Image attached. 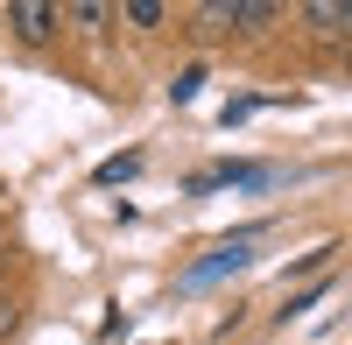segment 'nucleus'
<instances>
[{
  "label": "nucleus",
  "mask_w": 352,
  "mask_h": 345,
  "mask_svg": "<svg viewBox=\"0 0 352 345\" xmlns=\"http://www.w3.org/2000/svg\"><path fill=\"white\" fill-rule=\"evenodd\" d=\"M197 21L212 28V36H261V28L275 21V8H261V0H204Z\"/></svg>",
  "instance_id": "1"
},
{
  "label": "nucleus",
  "mask_w": 352,
  "mask_h": 345,
  "mask_svg": "<svg viewBox=\"0 0 352 345\" xmlns=\"http://www.w3.org/2000/svg\"><path fill=\"white\" fill-rule=\"evenodd\" d=\"M0 21H8V36H14L21 49H43L56 28H64V8H50V0H8V14H0Z\"/></svg>",
  "instance_id": "2"
},
{
  "label": "nucleus",
  "mask_w": 352,
  "mask_h": 345,
  "mask_svg": "<svg viewBox=\"0 0 352 345\" xmlns=\"http://www.w3.org/2000/svg\"><path fill=\"white\" fill-rule=\"evenodd\" d=\"M113 21H127L134 36H155V28L169 21V8H162V0H127V8H113Z\"/></svg>",
  "instance_id": "3"
},
{
  "label": "nucleus",
  "mask_w": 352,
  "mask_h": 345,
  "mask_svg": "<svg viewBox=\"0 0 352 345\" xmlns=\"http://www.w3.org/2000/svg\"><path fill=\"white\" fill-rule=\"evenodd\" d=\"M303 21H317L324 36H352V0H310Z\"/></svg>",
  "instance_id": "4"
},
{
  "label": "nucleus",
  "mask_w": 352,
  "mask_h": 345,
  "mask_svg": "<svg viewBox=\"0 0 352 345\" xmlns=\"http://www.w3.org/2000/svg\"><path fill=\"white\" fill-rule=\"evenodd\" d=\"M247 247H254V233L226 240V247H219V254H212V261H204V268H190V282H212V275H226V268H240V261H247Z\"/></svg>",
  "instance_id": "5"
},
{
  "label": "nucleus",
  "mask_w": 352,
  "mask_h": 345,
  "mask_svg": "<svg viewBox=\"0 0 352 345\" xmlns=\"http://www.w3.org/2000/svg\"><path fill=\"white\" fill-rule=\"evenodd\" d=\"M64 21H71V28H85V36H106L113 8H99V0H71V8H64Z\"/></svg>",
  "instance_id": "6"
},
{
  "label": "nucleus",
  "mask_w": 352,
  "mask_h": 345,
  "mask_svg": "<svg viewBox=\"0 0 352 345\" xmlns=\"http://www.w3.org/2000/svg\"><path fill=\"white\" fill-rule=\"evenodd\" d=\"M120 177H134V155H113V162H99V183H120Z\"/></svg>",
  "instance_id": "7"
},
{
  "label": "nucleus",
  "mask_w": 352,
  "mask_h": 345,
  "mask_svg": "<svg viewBox=\"0 0 352 345\" xmlns=\"http://www.w3.org/2000/svg\"><path fill=\"white\" fill-rule=\"evenodd\" d=\"M14 318H21V310H14V296H8V289H0V338H8V331H14Z\"/></svg>",
  "instance_id": "8"
},
{
  "label": "nucleus",
  "mask_w": 352,
  "mask_h": 345,
  "mask_svg": "<svg viewBox=\"0 0 352 345\" xmlns=\"http://www.w3.org/2000/svg\"><path fill=\"white\" fill-rule=\"evenodd\" d=\"M0 275H8V268H0Z\"/></svg>",
  "instance_id": "9"
}]
</instances>
